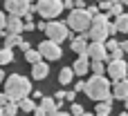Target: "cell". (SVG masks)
I'll use <instances>...</instances> for the list:
<instances>
[{
    "label": "cell",
    "mask_w": 128,
    "mask_h": 116,
    "mask_svg": "<svg viewBox=\"0 0 128 116\" xmlns=\"http://www.w3.org/2000/svg\"><path fill=\"white\" fill-rule=\"evenodd\" d=\"M45 34H47V40H52V42L61 45L63 40H68V38H70V27H68L65 22L50 20V22H47V27H45Z\"/></svg>",
    "instance_id": "obj_5"
},
{
    "label": "cell",
    "mask_w": 128,
    "mask_h": 116,
    "mask_svg": "<svg viewBox=\"0 0 128 116\" xmlns=\"http://www.w3.org/2000/svg\"><path fill=\"white\" fill-rule=\"evenodd\" d=\"M97 2H104V0H97Z\"/></svg>",
    "instance_id": "obj_49"
},
{
    "label": "cell",
    "mask_w": 128,
    "mask_h": 116,
    "mask_svg": "<svg viewBox=\"0 0 128 116\" xmlns=\"http://www.w3.org/2000/svg\"><path fill=\"white\" fill-rule=\"evenodd\" d=\"M119 116H128V112H122V114H119Z\"/></svg>",
    "instance_id": "obj_44"
},
{
    "label": "cell",
    "mask_w": 128,
    "mask_h": 116,
    "mask_svg": "<svg viewBox=\"0 0 128 116\" xmlns=\"http://www.w3.org/2000/svg\"><path fill=\"white\" fill-rule=\"evenodd\" d=\"M88 13H90V16H92V18H94V16H97V13H99V7H88Z\"/></svg>",
    "instance_id": "obj_36"
},
{
    "label": "cell",
    "mask_w": 128,
    "mask_h": 116,
    "mask_svg": "<svg viewBox=\"0 0 128 116\" xmlns=\"http://www.w3.org/2000/svg\"><path fill=\"white\" fill-rule=\"evenodd\" d=\"M38 51H40V56H43L45 60H58V58L63 56L61 45H56V42H52V40H43V42L38 45Z\"/></svg>",
    "instance_id": "obj_9"
},
{
    "label": "cell",
    "mask_w": 128,
    "mask_h": 116,
    "mask_svg": "<svg viewBox=\"0 0 128 116\" xmlns=\"http://www.w3.org/2000/svg\"><path fill=\"white\" fill-rule=\"evenodd\" d=\"M86 36L92 40V42H106V38L110 36V20H108V13H97L92 18V25L90 29L86 31Z\"/></svg>",
    "instance_id": "obj_3"
},
{
    "label": "cell",
    "mask_w": 128,
    "mask_h": 116,
    "mask_svg": "<svg viewBox=\"0 0 128 116\" xmlns=\"http://www.w3.org/2000/svg\"><path fill=\"white\" fill-rule=\"evenodd\" d=\"M112 25H115V29H117V31H122V34H128V13H122V16H117Z\"/></svg>",
    "instance_id": "obj_18"
},
{
    "label": "cell",
    "mask_w": 128,
    "mask_h": 116,
    "mask_svg": "<svg viewBox=\"0 0 128 116\" xmlns=\"http://www.w3.org/2000/svg\"><path fill=\"white\" fill-rule=\"evenodd\" d=\"M25 31V22H22V18L20 16H9L7 18V27H4V31L0 34V36H9V34H22Z\"/></svg>",
    "instance_id": "obj_11"
},
{
    "label": "cell",
    "mask_w": 128,
    "mask_h": 116,
    "mask_svg": "<svg viewBox=\"0 0 128 116\" xmlns=\"http://www.w3.org/2000/svg\"><path fill=\"white\" fill-rule=\"evenodd\" d=\"M63 9H74V0H63Z\"/></svg>",
    "instance_id": "obj_32"
},
{
    "label": "cell",
    "mask_w": 128,
    "mask_h": 116,
    "mask_svg": "<svg viewBox=\"0 0 128 116\" xmlns=\"http://www.w3.org/2000/svg\"><path fill=\"white\" fill-rule=\"evenodd\" d=\"M86 54H88L90 60H101V63H106V60L110 58V56H108V49H106L104 42H90Z\"/></svg>",
    "instance_id": "obj_10"
},
{
    "label": "cell",
    "mask_w": 128,
    "mask_h": 116,
    "mask_svg": "<svg viewBox=\"0 0 128 116\" xmlns=\"http://www.w3.org/2000/svg\"><path fill=\"white\" fill-rule=\"evenodd\" d=\"M54 101H56V103L65 101V92H63V89H61V92H56V94H54Z\"/></svg>",
    "instance_id": "obj_30"
},
{
    "label": "cell",
    "mask_w": 128,
    "mask_h": 116,
    "mask_svg": "<svg viewBox=\"0 0 128 116\" xmlns=\"http://www.w3.org/2000/svg\"><path fill=\"white\" fill-rule=\"evenodd\" d=\"M88 69H90V58H88V54H81L74 60L72 72H74V76H83V74H88Z\"/></svg>",
    "instance_id": "obj_12"
},
{
    "label": "cell",
    "mask_w": 128,
    "mask_h": 116,
    "mask_svg": "<svg viewBox=\"0 0 128 116\" xmlns=\"http://www.w3.org/2000/svg\"><path fill=\"white\" fill-rule=\"evenodd\" d=\"M18 110H22V112H34L36 110V103H34V98H20L18 101Z\"/></svg>",
    "instance_id": "obj_22"
},
{
    "label": "cell",
    "mask_w": 128,
    "mask_h": 116,
    "mask_svg": "<svg viewBox=\"0 0 128 116\" xmlns=\"http://www.w3.org/2000/svg\"><path fill=\"white\" fill-rule=\"evenodd\" d=\"M119 49H122V51L126 54V51H128V40H124V42H119Z\"/></svg>",
    "instance_id": "obj_38"
},
{
    "label": "cell",
    "mask_w": 128,
    "mask_h": 116,
    "mask_svg": "<svg viewBox=\"0 0 128 116\" xmlns=\"http://www.w3.org/2000/svg\"><path fill=\"white\" fill-rule=\"evenodd\" d=\"M4 94L9 101L18 103L20 98H27L32 94V83L27 76H20V74H11L4 78Z\"/></svg>",
    "instance_id": "obj_1"
},
{
    "label": "cell",
    "mask_w": 128,
    "mask_h": 116,
    "mask_svg": "<svg viewBox=\"0 0 128 116\" xmlns=\"http://www.w3.org/2000/svg\"><path fill=\"white\" fill-rule=\"evenodd\" d=\"M25 60H27L29 65H36V63L43 60V56H40L38 49H27V51H25Z\"/></svg>",
    "instance_id": "obj_20"
},
{
    "label": "cell",
    "mask_w": 128,
    "mask_h": 116,
    "mask_svg": "<svg viewBox=\"0 0 128 116\" xmlns=\"http://www.w3.org/2000/svg\"><path fill=\"white\" fill-rule=\"evenodd\" d=\"M18 47H20V49H22V51H27V49H32V47H29V42H25V40H22V42H20V45H18Z\"/></svg>",
    "instance_id": "obj_40"
},
{
    "label": "cell",
    "mask_w": 128,
    "mask_h": 116,
    "mask_svg": "<svg viewBox=\"0 0 128 116\" xmlns=\"http://www.w3.org/2000/svg\"><path fill=\"white\" fill-rule=\"evenodd\" d=\"M122 4H126V7H128V0H122Z\"/></svg>",
    "instance_id": "obj_43"
},
{
    "label": "cell",
    "mask_w": 128,
    "mask_h": 116,
    "mask_svg": "<svg viewBox=\"0 0 128 116\" xmlns=\"http://www.w3.org/2000/svg\"><path fill=\"white\" fill-rule=\"evenodd\" d=\"M4 27H7V16H4V13L0 11V34L4 31Z\"/></svg>",
    "instance_id": "obj_29"
},
{
    "label": "cell",
    "mask_w": 128,
    "mask_h": 116,
    "mask_svg": "<svg viewBox=\"0 0 128 116\" xmlns=\"http://www.w3.org/2000/svg\"><path fill=\"white\" fill-rule=\"evenodd\" d=\"M20 42H22L20 34H9V36L4 38V49H14V47H18Z\"/></svg>",
    "instance_id": "obj_19"
},
{
    "label": "cell",
    "mask_w": 128,
    "mask_h": 116,
    "mask_svg": "<svg viewBox=\"0 0 128 116\" xmlns=\"http://www.w3.org/2000/svg\"><path fill=\"white\" fill-rule=\"evenodd\" d=\"M70 47H72V51H76L79 56L86 54V51H88V36L81 34L79 38H72V45H70Z\"/></svg>",
    "instance_id": "obj_15"
},
{
    "label": "cell",
    "mask_w": 128,
    "mask_h": 116,
    "mask_svg": "<svg viewBox=\"0 0 128 116\" xmlns=\"http://www.w3.org/2000/svg\"><path fill=\"white\" fill-rule=\"evenodd\" d=\"M94 116H110V114H94Z\"/></svg>",
    "instance_id": "obj_45"
},
{
    "label": "cell",
    "mask_w": 128,
    "mask_h": 116,
    "mask_svg": "<svg viewBox=\"0 0 128 116\" xmlns=\"http://www.w3.org/2000/svg\"><path fill=\"white\" fill-rule=\"evenodd\" d=\"M0 116H4V112H2V107H0Z\"/></svg>",
    "instance_id": "obj_46"
},
{
    "label": "cell",
    "mask_w": 128,
    "mask_h": 116,
    "mask_svg": "<svg viewBox=\"0 0 128 116\" xmlns=\"http://www.w3.org/2000/svg\"><path fill=\"white\" fill-rule=\"evenodd\" d=\"M86 94H88V98H92V101H106V98H110L112 96V83L106 78V76H92L88 83H86V89H83Z\"/></svg>",
    "instance_id": "obj_2"
},
{
    "label": "cell",
    "mask_w": 128,
    "mask_h": 116,
    "mask_svg": "<svg viewBox=\"0 0 128 116\" xmlns=\"http://www.w3.org/2000/svg\"><path fill=\"white\" fill-rule=\"evenodd\" d=\"M112 98H119V101H126L128 98V78L117 80L112 85Z\"/></svg>",
    "instance_id": "obj_13"
},
{
    "label": "cell",
    "mask_w": 128,
    "mask_h": 116,
    "mask_svg": "<svg viewBox=\"0 0 128 116\" xmlns=\"http://www.w3.org/2000/svg\"><path fill=\"white\" fill-rule=\"evenodd\" d=\"M40 107L45 110L47 116H54L56 112H61V103H56L54 98H40Z\"/></svg>",
    "instance_id": "obj_16"
},
{
    "label": "cell",
    "mask_w": 128,
    "mask_h": 116,
    "mask_svg": "<svg viewBox=\"0 0 128 116\" xmlns=\"http://www.w3.org/2000/svg\"><path fill=\"white\" fill-rule=\"evenodd\" d=\"M11 60H14V49L0 47V65H7V63H11Z\"/></svg>",
    "instance_id": "obj_24"
},
{
    "label": "cell",
    "mask_w": 128,
    "mask_h": 116,
    "mask_svg": "<svg viewBox=\"0 0 128 116\" xmlns=\"http://www.w3.org/2000/svg\"><path fill=\"white\" fill-rule=\"evenodd\" d=\"M7 103H11V101L7 98V94H0V107H4Z\"/></svg>",
    "instance_id": "obj_35"
},
{
    "label": "cell",
    "mask_w": 128,
    "mask_h": 116,
    "mask_svg": "<svg viewBox=\"0 0 128 116\" xmlns=\"http://www.w3.org/2000/svg\"><path fill=\"white\" fill-rule=\"evenodd\" d=\"M126 112H128V98H126Z\"/></svg>",
    "instance_id": "obj_48"
},
{
    "label": "cell",
    "mask_w": 128,
    "mask_h": 116,
    "mask_svg": "<svg viewBox=\"0 0 128 116\" xmlns=\"http://www.w3.org/2000/svg\"><path fill=\"white\" fill-rule=\"evenodd\" d=\"M45 27H47V22H45V20H40V22L36 25V29H40V31H45Z\"/></svg>",
    "instance_id": "obj_39"
},
{
    "label": "cell",
    "mask_w": 128,
    "mask_h": 116,
    "mask_svg": "<svg viewBox=\"0 0 128 116\" xmlns=\"http://www.w3.org/2000/svg\"><path fill=\"white\" fill-rule=\"evenodd\" d=\"M122 13H124V4H122V2L112 4V7H110V11H108V16H115V18H117V16H122Z\"/></svg>",
    "instance_id": "obj_26"
},
{
    "label": "cell",
    "mask_w": 128,
    "mask_h": 116,
    "mask_svg": "<svg viewBox=\"0 0 128 116\" xmlns=\"http://www.w3.org/2000/svg\"><path fill=\"white\" fill-rule=\"evenodd\" d=\"M29 2H32V0H29Z\"/></svg>",
    "instance_id": "obj_50"
},
{
    "label": "cell",
    "mask_w": 128,
    "mask_h": 116,
    "mask_svg": "<svg viewBox=\"0 0 128 116\" xmlns=\"http://www.w3.org/2000/svg\"><path fill=\"white\" fill-rule=\"evenodd\" d=\"M4 9L9 11V16H20L25 18L32 11V2L29 0H4Z\"/></svg>",
    "instance_id": "obj_8"
},
{
    "label": "cell",
    "mask_w": 128,
    "mask_h": 116,
    "mask_svg": "<svg viewBox=\"0 0 128 116\" xmlns=\"http://www.w3.org/2000/svg\"><path fill=\"white\" fill-rule=\"evenodd\" d=\"M74 98H76V92H74V89H72V92H65V101H70V103H72Z\"/></svg>",
    "instance_id": "obj_31"
},
{
    "label": "cell",
    "mask_w": 128,
    "mask_h": 116,
    "mask_svg": "<svg viewBox=\"0 0 128 116\" xmlns=\"http://www.w3.org/2000/svg\"><path fill=\"white\" fill-rule=\"evenodd\" d=\"M70 114H72V116H83V114H86V110H83V105H79V103H72V107H70Z\"/></svg>",
    "instance_id": "obj_27"
},
{
    "label": "cell",
    "mask_w": 128,
    "mask_h": 116,
    "mask_svg": "<svg viewBox=\"0 0 128 116\" xmlns=\"http://www.w3.org/2000/svg\"><path fill=\"white\" fill-rule=\"evenodd\" d=\"M34 9L45 20H54L58 13H63V0H38Z\"/></svg>",
    "instance_id": "obj_6"
},
{
    "label": "cell",
    "mask_w": 128,
    "mask_h": 116,
    "mask_svg": "<svg viewBox=\"0 0 128 116\" xmlns=\"http://www.w3.org/2000/svg\"><path fill=\"white\" fill-rule=\"evenodd\" d=\"M0 83H4V72L0 69Z\"/></svg>",
    "instance_id": "obj_42"
},
{
    "label": "cell",
    "mask_w": 128,
    "mask_h": 116,
    "mask_svg": "<svg viewBox=\"0 0 128 116\" xmlns=\"http://www.w3.org/2000/svg\"><path fill=\"white\" fill-rule=\"evenodd\" d=\"M106 72H108V76H110V80H112V83L128 78V65H126V60H124V58H119V60H110V63H108V67H106Z\"/></svg>",
    "instance_id": "obj_7"
},
{
    "label": "cell",
    "mask_w": 128,
    "mask_h": 116,
    "mask_svg": "<svg viewBox=\"0 0 128 116\" xmlns=\"http://www.w3.org/2000/svg\"><path fill=\"white\" fill-rule=\"evenodd\" d=\"M36 29V25H34V20L32 22H25V31H34Z\"/></svg>",
    "instance_id": "obj_37"
},
{
    "label": "cell",
    "mask_w": 128,
    "mask_h": 116,
    "mask_svg": "<svg viewBox=\"0 0 128 116\" xmlns=\"http://www.w3.org/2000/svg\"><path fill=\"white\" fill-rule=\"evenodd\" d=\"M54 116H72V114H70V112H56Z\"/></svg>",
    "instance_id": "obj_41"
},
{
    "label": "cell",
    "mask_w": 128,
    "mask_h": 116,
    "mask_svg": "<svg viewBox=\"0 0 128 116\" xmlns=\"http://www.w3.org/2000/svg\"><path fill=\"white\" fill-rule=\"evenodd\" d=\"M90 69L94 72V76H104L106 74V65L101 60H90Z\"/></svg>",
    "instance_id": "obj_23"
},
{
    "label": "cell",
    "mask_w": 128,
    "mask_h": 116,
    "mask_svg": "<svg viewBox=\"0 0 128 116\" xmlns=\"http://www.w3.org/2000/svg\"><path fill=\"white\" fill-rule=\"evenodd\" d=\"M34 116H47V114H45V110H43L40 105H36V110H34Z\"/></svg>",
    "instance_id": "obj_33"
},
{
    "label": "cell",
    "mask_w": 128,
    "mask_h": 116,
    "mask_svg": "<svg viewBox=\"0 0 128 116\" xmlns=\"http://www.w3.org/2000/svg\"><path fill=\"white\" fill-rule=\"evenodd\" d=\"M70 29H74V31H81V34H86L88 29H90V25H92V16L88 13V9H72L70 13H68V22H65Z\"/></svg>",
    "instance_id": "obj_4"
},
{
    "label": "cell",
    "mask_w": 128,
    "mask_h": 116,
    "mask_svg": "<svg viewBox=\"0 0 128 116\" xmlns=\"http://www.w3.org/2000/svg\"><path fill=\"white\" fill-rule=\"evenodd\" d=\"M110 7H112V2H110V0H104V2H99V9H104V11H110Z\"/></svg>",
    "instance_id": "obj_28"
},
{
    "label": "cell",
    "mask_w": 128,
    "mask_h": 116,
    "mask_svg": "<svg viewBox=\"0 0 128 116\" xmlns=\"http://www.w3.org/2000/svg\"><path fill=\"white\" fill-rule=\"evenodd\" d=\"M83 89H86V83H83V80H79V83L74 85V92H83Z\"/></svg>",
    "instance_id": "obj_34"
},
{
    "label": "cell",
    "mask_w": 128,
    "mask_h": 116,
    "mask_svg": "<svg viewBox=\"0 0 128 116\" xmlns=\"http://www.w3.org/2000/svg\"><path fill=\"white\" fill-rule=\"evenodd\" d=\"M72 80H74V72H72V67H63L61 74H58V83H61V85H70Z\"/></svg>",
    "instance_id": "obj_17"
},
{
    "label": "cell",
    "mask_w": 128,
    "mask_h": 116,
    "mask_svg": "<svg viewBox=\"0 0 128 116\" xmlns=\"http://www.w3.org/2000/svg\"><path fill=\"white\" fill-rule=\"evenodd\" d=\"M47 74H50V65L47 63H36V65H32V76H34V80H43V78H47Z\"/></svg>",
    "instance_id": "obj_14"
},
{
    "label": "cell",
    "mask_w": 128,
    "mask_h": 116,
    "mask_svg": "<svg viewBox=\"0 0 128 116\" xmlns=\"http://www.w3.org/2000/svg\"><path fill=\"white\" fill-rule=\"evenodd\" d=\"M112 101H115V98L110 96V98L97 103V112H94V114H110V110H112Z\"/></svg>",
    "instance_id": "obj_21"
},
{
    "label": "cell",
    "mask_w": 128,
    "mask_h": 116,
    "mask_svg": "<svg viewBox=\"0 0 128 116\" xmlns=\"http://www.w3.org/2000/svg\"><path fill=\"white\" fill-rule=\"evenodd\" d=\"M2 112H4V116H16V112H18V103H7L4 107H2Z\"/></svg>",
    "instance_id": "obj_25"
},
{
    "label": "cell",
    "mask_w": 128,
    "mask_h": 116,
    "mask_svg": "<svg viewBox=\"0 0 128 116\" xmlns=\"http://www.w3.org/2000/svg\"><path fill=\"white\" fill-rule=\"evenodd\" d=\"M83 116H94V114H88V112H86V114H83Z\"/></svg>",
    "instance_id": "obj_47"
}]
</instances>
